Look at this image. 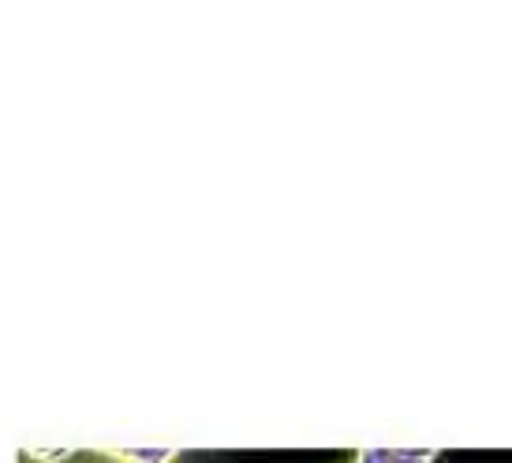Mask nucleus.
<instances>
[{"label": "nucleus", "instance_id": "obj_2", "mask_svg": "<svg viewBox=\"0 0 512 463\" xmlns=\"http://www.w3.org/2000/svg\"><path fill=\"white\" fill-rule=\"evenodd\" d=\"M124 463H169L172 449H131L120 456Z\"/></svg>", "mask_w": 512, "mask_h": 463}, {"label": "nucleus", "instance_id": "obj_1", "mask_svg": "<svg viewBox=\"0 0 512 463\" xmlns=\"http://www.w3.org/2000/svg\"><path fill=\"white\" fill-rule=\"evenodd\" d=\"M352 463H434V452H404V449H367Z\"/></svg>", "mask_w": 512, "mask_h": 463}, {"label": "nucleus", "instance_id": "obj_3", "mask_svg": "<svg viewBox=\"0 0 512 463\" xmlns=\"http://www.w3.org/2000/svg\"><path fill=\"white\" fill-rule=\"evenodd\" d=\"M105 463H124V460H105Z\"/></svg>", "mask_w": 512, "mask_h": 463}]
</instances>
